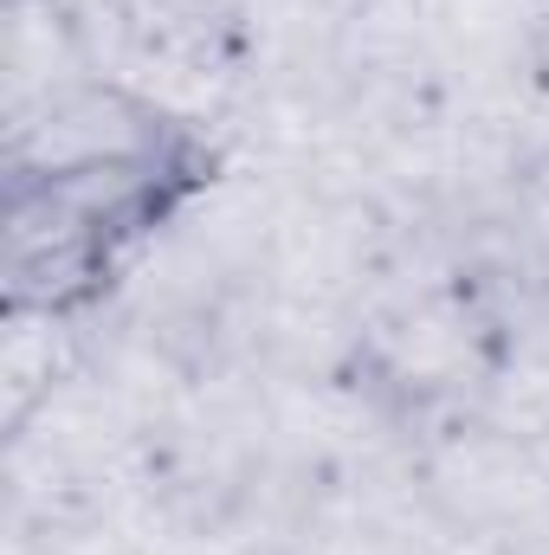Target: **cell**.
Returning <instances> with one entry per match:
<instances>
[{"label": "cell", "mask_w": 549, "mask_h": 555, "mask_svg": "<svg viewBox=\"0 0 549 555\" xmlns=\"http://www.w3.org/2000/svg\"><path fill=\"white\" fill-rule=\"evenodd\" d=\"M220 137L142 91L91 85L20 130L0 175V284L13 323H85L214 201Z\"/></svg>", "instance_id": "obj_1"}]
</instances>
